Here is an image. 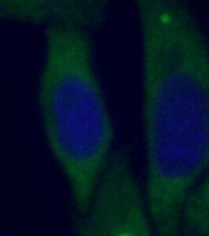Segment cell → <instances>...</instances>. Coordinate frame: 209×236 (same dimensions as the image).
I'll return each mask as SVG.
<instances>
[{"instance_id": "5", "label": "cell", "mask_w": 209, "mask_h": 236, "mask_svg": "<svg viewBox=\"0 0 209 236\" xmlns=\"http://www.w3.org/2000/svg\"><path fill=\"white\" fill-rule=\"evenodd\" d=\"M181 234L182 236H209V170L183 205Z\"/></svg>"}, {"instance_id": "2", "label": "cell", "mask_w": 209, "mask_h": 236, "mask_svg": "<svg viewBox=\"0 0 209 236\" xmlns=\"http://www.w3.org/2000/svg\"><path fill=\"white\" fill-rule=\"evenodd\" d=\"M90 32L72 24L46 26L38 84L44 135L68 181L76 217L85 214L92 202L115 137Z\"/></svg>"}, {"instance_id": "1", "label": "cell", "mask_w": 209, "mask_h": 236, "mask_svg": "<svg viewBox=\"0 0 209 236\" xmlns=\"http://www.w3.org/2000/svg\"><path fill=\"white\" fill-rule=\"evenodd\" d=\"M142 44L145 203L157 236L209 170V43L190 5L137 1Z\"/></svg>"}, {"instance_id": "3", "label": "cell", "mask_w": 209, "mask_h": 236, "mask_svg": "<svg viewBox=\"0 0 209 236\" xmlns=\"http://www.w3.org/2000/svg\"><path fill=\"white\" fill-rule=\"evenodd\" d=\"M76 236H157L127 148L113 150Z\"/></svg>"}, {"instance_id": "4", "label": "cell", "mask_w": 209, "mask_h": 236, "mask_svg": "<svg viewBox=\"0 0 209 236\" xmlns=\"http://www.w3.org/2000/svg\"><path fill=\"white\" fill-rule=\"evenodd\" d=\"M106 1H22L0 3V17L38 24H72L92 31L107 16Z\"/></svg>"}]
</instances>
